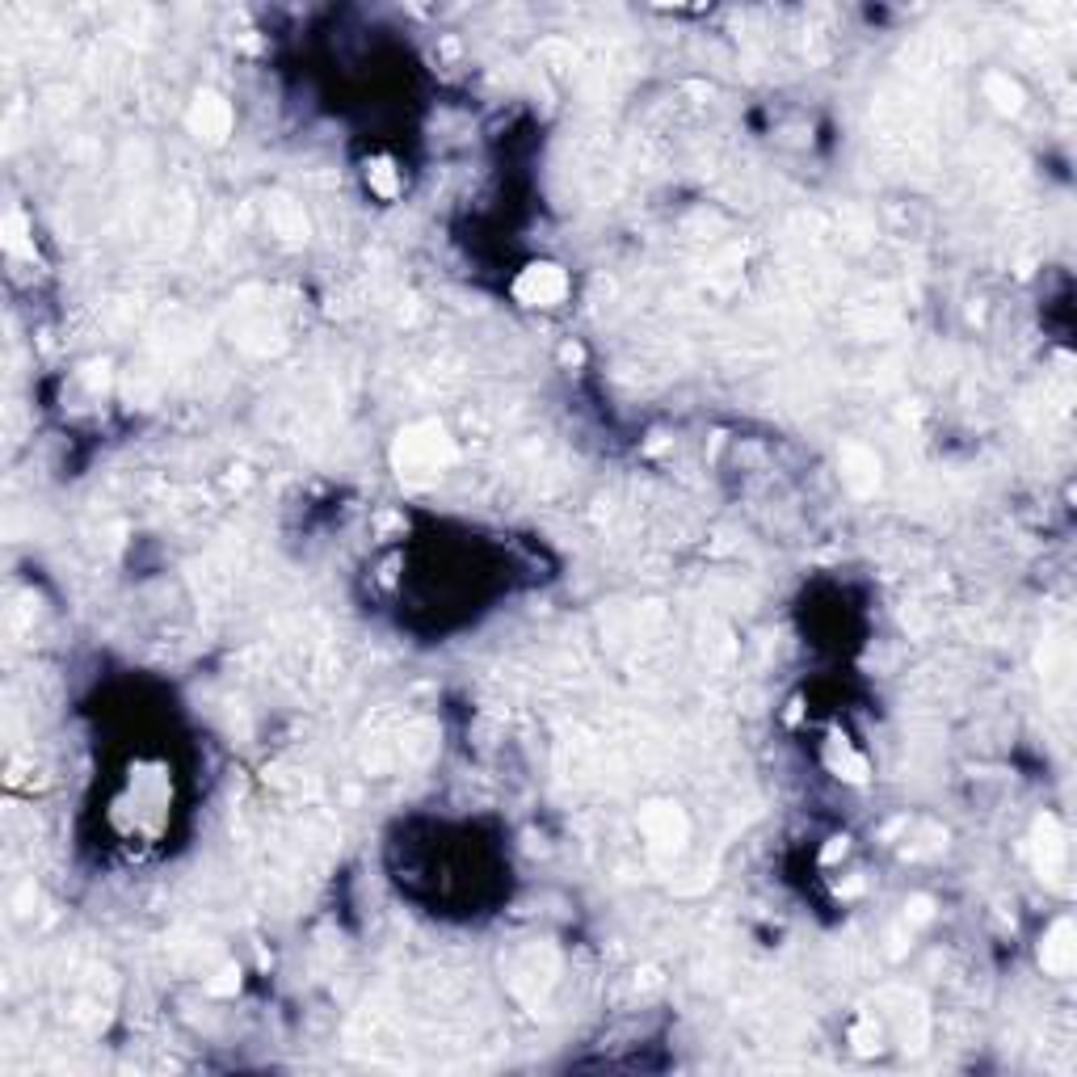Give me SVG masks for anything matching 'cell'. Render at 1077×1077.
Returning <instances> with one entry per match:
<instances>
[{"instance_id":"6da1fadb","label":"cell","mask_w":1077,"mask_h":1077,"mask_svg":"<svg viewBox=\"0 0 1077 1077\" xmlns=\"http://www.w3.org/2000/svg\"><path fill=\"white\" fill-rule=\"evenodd\" d=\"M451 455H455V446L442 434V425H434V421L413 425V430H404L396 442V467H400V476H409V480L438 476L442 467L451 463Z\"/></svg>"},{"instance_id":"7a4b0ae2","label":"cell","mask_w":1077,"mask_h":1077,"mask_svg":"<svg viewBox=\"0 0 1077 1077\" xmlns=\"http://www.w3.org/2000/svg\"><path fill=\"white\" fill-rule=\"evenodd\" d=\"M190 127L198 131V139L219 144V139L228 135V127H232V106L223 97H215V93H202L194 101V110H190Z\"/></svg>"},{"instance_id":"3957f363","label":"cell","mask_w":1077,"mask_h":1077,"mask_svg":"<svg viewBox=\"0 0 1077 1077\" xmlns=\"http://www.w3.org/2000/svg\"><path fill=\"white\" fill-rule=\"evenodd\" d=\"M1073 960H1077V947H1073V926L1069 922H1056L1044 939V951H1040V964L1052 977H1069L1073 972Z\"/></svg>"},{"instance_id":"277c9868","label":"cell","mask_w":1077,"mask_h":1077,"mask_svg":"<svg viewBox=\"0 0 1077 1077\" xmlns=\"http://www.w3.org/2000/svg\"><path fill=\"white\" fill-rule=\"evenodd\" d=\"M564 287H568V282H564V274L556 266H531V270L522 274V282H518V295L526 303H539V308H543V303H556L564 295Z\"/></svg>"},{"instance_id":"5b68a950","label":"cell","mask_w":1077,"mask_h":1077,"mask_svg":"<svg viewBox=\"0 0 1077 1077\" xmlns=\"http://www.w3.org/2000/svg\"><path fill=\"white\" fill-rule=\"evenodd\" d=\"M644 829H648V838H653V846H674V850H678V846H682V833H686V821L678 817L674 808H665V804H661L653 817L644 821Z\"/></svg>"},{"instance_id":"8992f818","label":"cell","mask_w":1077,"mask_h":1077,"mask_svg":"<svg viewBox=\"0 0 1077 1077\" xmlns=\"http://www.w3.org/2000/svg\"><path fill=\"white\" fill-rule=\"evenodd\" d=\"M846 480H850V489H859V493H867V489H876V480H880V459L876 455H867L863 446H850L846 451Z\"/></svg>"},{"instance_id":"52a82bcc","label":"cell","mask_w":1077,"mask_h":1077,"mask_svg":"<svg viewBox=\"0 0 1077 1077\" xmlns=\"http://www.w3.org/2000/svg\"><path fill=\"white\" fill-rule=\"evenodd\" d=\"M1061 855H1065V842H1061V833H1056V821L1044 817L1040 821V867L1044 871H1056Z\"/></svg>"},{"instance_id":"ba28073f","label":"cell","mask_w":1077,"mask_h":1077,"mask_svg":"<svg viewBox=\"0 0 1077 1077\" xmlns=\"http://www.w3.org/2000/svg\"><path fill=\"white\" fill-rule=\"evenodd\" d=\"M989 97H993V106L1006 110V114H1014V110L1023 106L1019 85H1014V80H1006V76H993V80H989Z\"/></svg>"},{"instance_id":"9c48e42d","label":"cell","mask_w":1077,"mask_h":1077,"mask_svg":"<svg viewBox=\"0 0 1077 1077\" xmlns=\"http://www.w3.org/2000/svg\"><path fill=\"white\" fill-rule=\"evenodd\" d=\"M274 223H278V232H282V236H299L303 228H308V223H303V215L291 207V202H278V207H274Z\"/></svg>"}]
</instances>
